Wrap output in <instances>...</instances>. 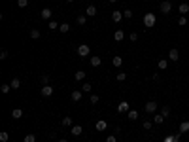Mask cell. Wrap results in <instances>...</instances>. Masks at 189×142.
<instances>
[{"label": "cell", "mask_w": 189, "mask_h": 142, "mask_svg": "<svg viewBox=\"0 0 189 142\" xmlns=\"http://www.w3.org/2000/svg\"><path fill=\"white\" fill-rule=\"evenodd\" d=\"M82 97H83V91H72L70 99L74 100V102H79V100H82Z\"/></svg>", "instance_id": "7"}, {"label": "cell", "mask_w": 189, "mask_h": 142, "mask_svg": "<svg viewBox=\"0 0 189 142\" xmlns=\"http://www.w3.org/2000/svg\"><path fill=\"white\" fill-rule=\"evenodd\" d=\"M163 121H164L163 114H155V116H153V123H163Z\"/></svg>", "instance_id": "25"}, {"label": "cell", "mask_w": 189, "mask_h": 142, "mask_svg": "<svg viewBox=\"0 0 189 142\" xmlns=\"http://www.w3.org/2000/svg\"><path fill=\"white\" fill-rule=\"evenodd\" d=\"M189 131V121H182V125H180V135L182 133H187Z\"/></svg>", "instance_id": "20"}, {"label": "cell", "mask_w": 189, "mask_h": 142, "mask_svg": "<svg viewBox=\"0 0 189 142\" xmlns=\"http://www.w3.org/2000/svg\"><path fill=\"white\" fill-rule=\"evenodd\" d=\"M91 89H93V85H91L89 82H85V83L82 85V91H83V93H91Z\"/></svg>", "instance_id": "26"}, {"label": "cell", "mask_w": 189, "mask_h": 142, "mask_svg": "<svg viewBox=\"0 0 189 142\" xmlns=\"http://www.w3.org/2000/svg\"><path fill=\"white\" fill-rule=\"evenodd\" d=\"M123 38H125V32H123L121 28H117V30L114 32V40H115V42H121Z\"/></svg>", "instance_id": "9"}, {"label": "cell", "mask_w": 189, "mask_h": 142, "mask_svg": "<svg viewBox=\"0 0 189 142\" xmlns=\"http://www.w3.org/2000/svg\"><path fill=\"white\" fill-rule=\"evenodd\" d=\"M59 27H61V25H57V21H49V23H47V28H49V30H57Z\"/></svg>", "instance_id": "29"}, {"label": "cell", "mask_w": 189, "mask_h": 142, "mask_svg": "<svg viewBox=\"0 0 189 142\" xmlns=\"http://www.w3.org/2000/svg\"><path fill=\"white\" fill-rule=\"evenodd\" d=\"M6 59H8V51L2 49V51H0V61H6Z\"/></svg>", "instance_id": "42"}, {"label": "cell", "mask_w": 189, "mask_h": 142, "mask_svg": "<svg viewBox=\"0 0 189 142\" xmlns=\"http://www.w3.org/2000/svg\"><path fill=\"white\" fill-rule=\"evenodd\" d=\"M40 83H42V85H49V76H46V74H44L42 78H40Z\"/></svg>", "instance_id": "35"}, {"label": "cell", "mask_w": 189, "mask_h": 142, "mask_svg": "<svg viewBox=\"0 0 189 142\" xmlns=\"http://www.w3.org/2000/svg\"><path fill=\"white\" fill-rule=\"evenodd\" d=\"M112 19H114L115 23H119L123 19V11H112Z\"/></svg>", "instance_id": "14"}, {"label": "cell", "mask_w": 189, "mask_h": 142, "mask_svg": "<svg viewBox=\"0 0 189 142\" xmlns=\"http://www.w3.org/2000/svg\"><path fill=\"white\" fill-rule=\"evenodd\" d=\"M129 38H131V42H136V40H138V34H136V32H131Z\"/></svg>", "instance_id": "45"}, {"label": "cell", "mask_w": 189, "mask_h": 142, "mask_svg": "<svg viewBox=\"0 0 189 142\" xmlns=\"http://www.w3.org/2000/svg\"><path fill=\"white\" fill-rule=\"evenodd\" d=\"M127 117L131 121H134V119H138V110H129V114H127Z\"/></svg>", "instance_id": "16"}, {"label": "cell", "mask_w": 189, "mask_h": 142, "mask_svg": "<svg viewBox=\"0 0 189 142\" xmlns=\"http://www.w3.org/2000/svg\"><path fill=\"white\" fill-rule=\"evenodd\" d=\"M106 142H117V136H115V135H110L106 138Z\"/></svg>", "instance_id": "44"}, {"label": "cell", "mask_w": 189, "mask_h": 142, "mask_svg": "<svg viewBox=\"0 0 189 142\" xmlns=\"http://www.w3.org/2000/svg\"><path fill=\"white\" fill-rule=\"evenodd\" d=\"M89 53H91V47L87 46V44H82V46L78 47V55L79 57H87Z\"/></svg>", "instance_id": "3"}, {"label": "cell", "mask_w": 189, "mask_h": 142, "mask_svg": "<svg viewBox=\"0 0 189 142\" xmlns=\"http://www.w3.org/2000/svg\"><path fill=\"white\" fill-rule=\"evenodd\" d=\"M91 64H93V66H100V64H102V59H100V57H91Z\"/></svg>", "instance_id": "23"}, {"label": "cell", "mask_w": 189, "mask_h": 142, "mask_svg": "<svg viewBox=\"0 0 189 142\" xmlns=\"http://www.w3.org/2000/svg\"><path fill=\"white\" fill-rule=\"evenodd\" d=\"M82 133H83L82 125H72V135H74V136H79Z\"/></svg>", "instance_id": "13"}, {"label": "cell", "mask_w": 189, "mask_h": 142, "mask_svg": "<svg viewBox=\"0 0 189 142\" xmlns=\"http://www.w3.org/2000/svg\"><path fill=\"white\" fill-rule=\"evenodd\" d=\"M23 142H36V136L32 135V133H29V135H25V138H23Z\"/></svg>", "instance_id": "28"}, {"label": "cell", "mask_w": 189, "mask_h": 142, "mask_svg": "<svg viewBox=\"0 0 189 142\" xmlns=\"http://www.w3.org/2000/svg\"><path fill=\"white\" fill-rule=\"evenodd\" d=\"M8 138H10V135H8L6 131H2V133H0V142H8Z\"/></svg>", "instance_id": "36"}, {"label": "cell", "mask_w": 189, "mask_h": 142, "mask_svg": "<svg viewBox=\"0 0 189 142\" xmlns=\"http://www.w3.org/2000/svg\"><path fill=\"white\" fill-rule=\"evenodd\" d=\"M155 21H157V19H155V15L151 13V11H148L146 15H144V25H146L148 28H151V27H155Z\"/></svg>", "instance_id": "1"}, {"label": "cell", "mask_w": 189, "mask_h": 142, "mask_svg": "<svg viewBox=\"0 0 189 142\" xmlns=\"http://www.w3.org/2000/svg\"><path fill=\"white\" fill-rule=\"evenodd\" d=\"M59 142H68V140H66V138H61V140H59Z\"/></svg>", "instance_id": "46"}, {"label": "cell", "mask_w": 189, "mask_h": 142, "mask_svg": "<svg viewBox=\"0 0 189 142\" xmlns=\"http://www.w3.org/2000/svg\"><path fill=\"white\" fill-rule=\"evenodd\" d=\"M96 15V8L95 6H87V17H95Z\"/></svg>", "instance_id": "19"}, {"label": "cell", "mask_w": 189, "mask_h": 142, "mask_svg": "<svg viewBox=\"0 0 189 142\" xmlns=\"http://www.w3.org/2000/svg\"><path fill=\"white\" fill-rule=\"evenodd\" d=\"M10 85H11V89H19V87H21V80H19V78H13Z\"/></svg>", "instance_id": "21"}, {"label": "cell", "mask_w": 189, "mask_h": 142, "mask_svg": "<svg viewBox=\"0 0 189 142\" xmlns=\"http://www.w3.org/2000/svg\"><path fill=\"white\" fill-rule=\"evenodd\" d=\"M142 125H144V129H146V131H150V129H151V127H153V121H150V119H146V121H144V123H142Z\"/></svg>", "instance_id": "33"}, {"label": "cell", "mask_w": 189, "mask_h": 142, "mask_svg": "<svg viewBox=\"0 0 189 142\" xmlns=\"http://www.w3.org/2000/svg\"><path fill=\"white\" fill-rule=\"evenodd\" d=\"M63 125H64V127H72V117H63Z\"/></svg>", "instance_id": "30"}, {"label": "cell", "mask_w": 189, "mask_h": 142, "mask_svg": "<svg viewBox=\"0 0 189 142\" xmlns=\"http://www.w3.org/2000/svg\"><path fill=\"white\" fill-rule=\"evenodd\" d=\"M125 78H127L125 72H117V82H125Z\"/></svg>", "instance_id": "38"}, {"label": "cell", "mask_w": 189, "mask_h": 142, "mask_svg": "<svg viewBox=\"0 0 189 142\" xmlns=\"http://www.w3.org/2000/svg\"><path fill=\"white\" fill-rule=\"evenodd\" d=\"M161 114H163L164 117H168V116H170V106H163V108H161Z\"/></svg>", "instance_id": "31"}, {"label": "cell", "mask_w": 189, "mask_h": 142, "mask_svg": "<svg viewBox=\"0 0 189 142\" xmlns=\"http://www.w3.org/2000/svg\"><path fill=\"white\" fill-rule=\"evenodd\" d=\"M95 127H96V131H106V129H108V123L104 119H100V121H96Z\"/></svg>", "instance_id": "10"}, {"label": "cell", "mask_w": 189, "mask_h": 142, "mask_svg": "<svg viewBox=\"0 0 189 142\" xmlns=\"http://www.w3.org/2000/svg\"><path fill=\"white\" fill-rule=\"evenodd\" d=\"M74 78L78 80V82H82V80H85V70H78V72H76V74H74Z\"/></svg>", "instance_id": "18"}, {"label": "cell", "mask_w": 189, "mask_h": 142, "mask_svg": "<svg viewBox=\"0 0 189 142\" xmlns=\"http://www.w3.org/2000/svg\"><path fill=\"white\" fill-rule=\"evenodd\" d=\"M17 6L19 8H27L29 6V0H17Z\"/></svg>", "instance_id": "39"}, {"label": "cell", "mask_w": 189, "mask_h": 142, "mask_svg": "<svg viewBox=\"0 0 189 142\" xmlns=\"http://www.w3.org/2000/svg\"><path fill=\"white\" fill-rule=\"evenodd\" d=\"M123 17H125V19H131L132 17V11L131 10H123Z\"/></svg>", "instance_id": "40"}, {"label": "cell", "mask_w": 189, "mask_h": 142, "mask_svg": "<svg viewBox=\"0 0 189 142\" xmlns=\"http://www.w3.org/2000/svg\"><path fill=\"white\" fill-rule=\"evenodd\" d=\"M157 66L161 68V70H167V68H168V59H161L157 63Z\"/></svg>", "instance_id": "17"}, {"label": "cell", "mask_w": 189, "mask_h": 142, "mask_svg": "<svg viewBox=\"0 0 189 142\" xmlns=\"http://www.w3.org/2000/svg\"><path fill=\"white\" fill-rule=\"evenodd\" d=\"M59 30H61V32H68V30H70V25H68V23H63V25L59 27Z\"/></svg>", "instance_id": "37"}, {"label": "cell", "mask_w": 189, "mask_h": 142, "mask_svg": "<svg viewBox=\"0 0 189 142\" xmlns=\"http://www.w3.org/2000/svg\"><path fill=\"white\" fill-rule=\"evenodd\" d=\"M178 11H180V13H182V15H185L187 11H189V4H187V2L180 4V6H178Z\"/></svg>", "instance_id": "12"}, {"label": "cell", "mask_w": 189, "mask_h": 142, "mask_svg": "<svg viewBox=\"0 0 189 142\" xmlns=\"http://www.w3.org/2000/svg\"><path fill=\"white\" fill-rule=\"evenodd\" d=\"M161 11H163L164 15H168L172 11V4L168 2V0H163V2H161Z\"/></svg>", "instance_id": "4"}, {"label": "cell", "mask_w": 189, "mask_h": 142, "mask_svg": "<svg viewBox=\"0 0 189 142\" xmlns=\"http://www.w3.org/2000/svg\"><path fill=\"white\" fill-rule=\"evenodd\" d=\"M11 117H13V119L23 117V110H21V108H13V110H11Z\"/></svg>", "instance_id": "11"}, {"label": "cell", "mask_w": 189, "mask_h": 142, "mask_svg": "<svg viewBox=\"0 0 189 142\" xmlns=\"http://www.w3.org/2000/svg\"><path fill=\"white\" fill-rule=\"evenodd\" d=\"M110 2H117V0H110Z\"/></svg>", "instance_id": "47"}, {"label": "cell", "mask_w": 189, "mask_h": 142, "mask_svg": "<svg viewBox=\"0 0 189 142\" xmlns=\"http://www.w3.org/2000/svg\"><path fill=\"white\" fill-rule=\"evenodd\" d=\"M180 59V51L176 49V47H172L170 51H168V61H178Z\"/></svg>", "instance_id": "6"}, {"label": "cell", "mask_w": 189, "mask_h": 142, "mask_svg": "<svg viewBox=\"0 0 189 142\" xmlns=\"http://www.w3.org/2000/svg\"><path fill=\"white\" fill-rule=\"evenodd\" d=\"M51 13H53V11H51L49 8H44L42 10V19H51Z\"/></svg>", "instance_id": "15"}, {"label": "cell", "mask_w": 189, "mask_h": 142, "mask_svg": "<svg viewBox=\"0 0 189 142\" xmlns=\"http://www.w3.org/2000/svg\"><path fill=\"white\" fill-rule=\"evenodd\" d=\"M178 25H180V27H183V25H187V19H185V17H183V15H182V17H180V19H178Z\"/></svg>", "instance_id": "41"}, {"label": "cell", "mask_w": 189, "mask_h": 142, "mask_svg": "<svg viewBox=\"0 0 189 142\" xmlns=\"http://www.w3.org/2000/svg\"><path fill=\"white\" fill-rule=\"evenodd\" d=\"M66 2H74V0H66Z\"/></svg>", "instance_id": "48"}, {"label": "cell", "mask_w": 189, "mask_h": 142, "mask_svg": "<svg viewBox=\"0 0 189 142\" xmlns=\"http://www.w3.org/2000/svg\"><path fill=\"white\" fill-rule=\"evenodd\" d=\"M146 114H155V110L159 108V102H155V100H150V102H146Z\"/></svg>", "instance_id": "2"}, {"label": "cell", "mask_w": 189, "mask_h": 142, "mask_svg": "<svg viewBox=\"0 0 189 142\" xmlns=\"http://www.w3.org/2000/svg\"><path fill=\"white\" fill-rule=\"evenodd\" d=\"M89 100H91V104H96V102H98V95H91Z\"/></svg>", "instance_id": "43"}, {"label": "cell", "mask_w": 189, "mask_h": 142, "mask_svg": "<svg viewBox=\"0 0 189 142\" xmlns=\"http://www.w3.org/2000/svg\"><path fill=\"white\" fill-rule=\"evenodd\" d=\"M10 89H11V85H10V83L0 85V91H2V93H10Z\"/></svg>", "instance_id": "34"}, {"label": "cell", "mask_w": 189, "mask_h": 142, "mask_svg": "<svg viewBox=\"0 0 189 142\" xmlns=\"http://www.w3.org/2000/svg\"><path fill=\"white\" fill-rule=\"evenodd\" d=\"M40 36H42V34H40V30H38V28H32V30H30V38H34V40H38V38H40Z\"/></svg>", "instance_id": "27"}, {"label": "cell", "mask_w": 189, "mask_h": 142, "mask_svg": "<svg viewBox=\"0 0 189 142\" xmlns=\"http://www.w3.org/2000/svg\"><path fill=\"white\" fill-rule=\"evenodd\" d=\"M164 142H180V133L178 135H172V136H167Z\"/></svg>", "instance_id": "24"}, {"label": "cell", "mask_w": 189, "mask_h": 142, "mask_svg": "<svg viewBox=\"0 0 189 142\" xmlns=\"http://www.w3.org/2000/svg\"><path fill=\"white\" fill-rule=\"evenodd\" d=\"M112 64H114V66H121V64H123V59H121V57H114V59H112Z\"/></svg>", "instance_id": "22"}, {"label": "cell", "mask_w": 189, "mask_h": 142, "mask_svg": "<svg viewBox=\"0 0 189 142\" xmlns=\"http://www.w3.org/2000/svg\"><path fill=\"white\" fill-rule=\"evenodd\" d=\"M40 91H42V97H51L53 95V87H51V85H42Z\"/></svg>", "instance_id": "5"}, {"label": "cell", "mask_w": 189, "mask_h": 142, "mask_svg": "<svg viewBox=\"0 0 189 142\" xmlns=\"http://www.w3.org/2000/svg\"><path fill=\"white\" fill-rule=\"evenodd\" d=\"M76 21H78V25H85V23H87V17H85V15H78V19H76Z\"/></svg>", "instance_id": "32"}, {"label": "cell", "mask_w": 189, "mask_h": 142, "mask_svg": "<svg viewBox=\"0 0 189 142\" xmlns=\"http://www.w3.org/2000/svg\"><path fill=\"white\" fill-rule=\"evenodd\" d=\"M129 102H119V106H117V112L119 114H129Z\"/></svg>", "instance_id": "8"}]
</instances>
